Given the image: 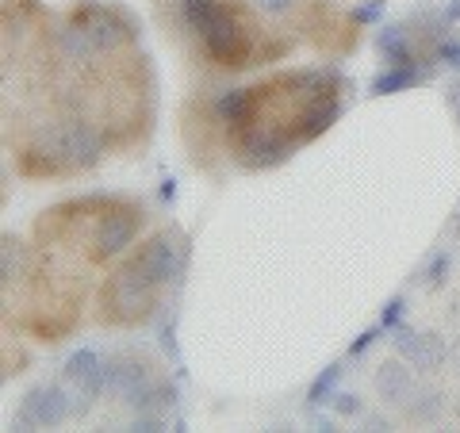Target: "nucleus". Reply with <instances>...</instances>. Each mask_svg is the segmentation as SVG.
Returning a JSON list of instances; mask_svg holds the SVG:
<instances>
[{
    "label": "nucleus",
    "mask_w": 460,
    "mask_h": 433,
    "mask_svg": "<svg viewBox=\"0 0 460 433\" xmlns=\"http://www.w3.org/2000/svg\"><path fill=\"white\" fill-rule=\"evenodd\" d=\"M157 287L146 272L135 265V257H127L108 277V284L100 287V323L108 326H142L154 319V311L162 307L157 303Z\"/></svg>",
    "instance_id": "obj_1"
},
{
    "label": "nucleus",
    "mask_w": 460,
    "mask_h": 433,
    "mask_svg": "<svg viewBox=\"0 0 460 433\" xmlns=\"http://www.w3.org/2000/svg\"><path fill=\"white\" fill-rule=\"evenodd\" d=\"M199 47H204L208 62L223 66V69H246L257 62V42H253V27L246 23L238 8L223 4V12L215 16V23L199 35Z\"/></svg>",
    "instance_id": "obj_2"
},
{
    "label": "nucleus",
    "mask_w": 460,
    "mask_h": 433,
    "mask_svg": "<svg viewBox=\"0 0 460 433\" xmlns=\"http://www.w3.org/2000/svg\"><path fill=\"white\" fill-rule=\"evenodd\" d=\"M142 208L131 199H111L104 211H96V226H93V257L96 261H108V257H119L135 245L138 230H142Z\"/></svg>",
    "instance_id": "obj_3"
},
{
    "label": "nucleus",
    "mask_w": 460,
    "mask_h": 433,
    "mask_svg": "<svg viewBox=\"0 0 460 433\" xmlns=\"http://www.w3.org/2000/svg\"><path fill=\"white\" fill-rule=\"evenodd\" d=\"M69 16H74L84 31L96 39V47L104 54H115L123 47H131L138 42V27L131 20V12L115 8V4H96V0H77L74 8H69Z\"/></svg>",
    "instance_id": "obj_4"
},
{
    "label": "nucleus",
    "mask_w": 460,
    "mask_h": 433,
    "mask_svg": "<svg viewBox=\"0 0 460 433\" xmlns=\"http://www.w3.org/2000/svg\"><path fill=\"white\" fill-rule=\"evenodd\" d=\"M108 154V142L96 127L84 119V115H66L62 127H58V157L66 165V177L69 172H89L104 162Z\"/></svg>",
    "instance_id": "obj_5"
},
{
    "label": "nucleus",
    "mask_w": 460,
    "mask_h": 433,
    "mask_svg": "<svg viewBox=\"0 0 460 433\" xmlns=\"http://www.w3.org/2000/svg\"><path fill=\"white\" fill-rule=\"evenodd\" d=\"M131 257L157 287H169V284H177L181 272H184V261H189V242H184L177 230H157V234H150L146 242L138 245V253H131Z\"/></svg>",
    "instance_id": "obj_6"
},
{
    "label": "nucleus",
    "mask_w": 460,
    "mask_h": 433,
    "mask_svg": "<svg viewBox=\"0 0 460 433\" xmlns=\"http://www.w3.org/2000/svg\"><path fill=\"white\" fill-rule=\"evenodd\" d=\"M66 418H74V399H69V384H35L31 392L23 395L16 418H12V429H54L62 426Z\"/></svg>",
    "instance_id": "obj_7"
},
{
    "label": "nucleus",
    "mask_w": 460,
    "mask_h": 433,
    "mask_svg": "<svg viewBox=\"0 0 460 433\" xmlns=\"http://www.w3.org/2000/svg\"><path fill=\"white\" fill-rule=\"evenodd\" d=\"M230 138H234V154L246 169H272V165L288 162L299 146L280 127H261V123H250L246 131H234Z\"/></svg>",
    "instance_id": "obj_8"
},
{
    "label": "nucleus",
    "mask_w": 460,
    "mask_h": 433,
    "mask_svg": "<svg viewBox=\"0 0 460 433\" xmlns=\"http://www.w3.org/2000/svg\"><path fill=\"white\" fill-rule=\"evenodd\" d=\"M341 93L345 89H326L319 96L304 100L299 111H296V119H292V127H288V135H292L299 146H304V142H311V138H319L323 131H330V127L341 119V111H345Z\"/></svg>",
    "instance_id": "obj_9"
},
{
    "label": "nucleus",
    "mask_w": 460,
    "mask_h": 433,
    "mask_svg": "<svg viewBox=\"0 0 460 433\" xmlns=\"http://www.w3.org/2000/svg\"><path fill=\"white\" fill-rule=\"evenodd\" d=\"M392 349H395V357H402L419 372H438L441 365H449V345H445V338L434 334V330H402V326H395Z\"/></svg>",
    "instance_id": "obj_10"
},
{
    "label": "nucleus",
    "mask_w": 460,
    "mask_h": 433,
    "mask_svg": "<svg viewBox=\"0 0 460 433\" xmlns=\"http://www.w3.org/2000/svg\"><path fill=\"white\" fill-rule=\"evenodd\" d=\"M154 376H150V365L142 360L138 353H111L104 360V392L115 399H131L135 392H142Z\"/></svg>",
    "instance_id": "obj_11"
},
{
    "label": "nucleus",
    "mask_w": 460,
    "mask_h": 433,
    "mask_svg": "<svg viewBox=\"0 0 460 433\" xmlns=\"http://www.w3.org/2000/svg\"><path fill=\"white\" fill-rule=\"evenodd\" d=\"M62 380L77 392H89V395H104V360H100L96 349H77L66 357L62 365Z\"/></svg>",
    "instance_id": "obj_12"
},
{
    "label": "nucleus",
    "mask_w": 460,
    "mask_h": 433,
    "mask_svg": "<svg viewBox=\"0 0 460 433\" xmlns=\"http://www.w3.org/2000/svg\"><path fill=\"white\" fill-rule=\"evenodd\" d=\"M429 77H434V62H429V57H419V62H411V66H387L384 74L372 77L368 96H392L402 89H414V84H422Z\"/></svg>",
    "instance_id": "obj_13"
},
{
    "label": "nucleus",
    "mask_w": 460,
    "mask_h": 433,
    "mask_svg": "<svg viewBox=\"0 0 460 433\" xmlns=\"http://www.w3.org/2000/svg\"><path fill=\"white\" fill-rule=\"evenodd\" d=\"M257 111V89H223L215 100V119H219L230 135L246 131Z\"/></svg>",
    "instance_id": "obj_14"
},
{
    "label": "nucleus",
    "mask_w": 460,
    "mask_h": 433,
    "mask_svg": "<svg viewBox=\"0 0 460 433\" xmlns=\"http://www.w3.org/2000/svg\"><path fill=\"white\" fill-rule=\"evenodd\" d=\"M54 47H58V54H62L66 62H81V66H93L96 57L104 54V50L96 47V39L84 31V27L74 16H66V23L54 31Z\"/></svg>",
    "instance_id": "obj_15"
},
{
    "label": "nucleus",
    "mask_w": 460,
    "mask_h": 433,
    "mask_svg": "<svg viewBox=\"0 0 460 433\" xmlns=\"http://www.w3.org/2000/svg\"><path fill=\"white\" fill-rule=\"evenodd\" d=\"M27 277H31V250L16 234H4L0 238V287H4V296Z\"/></svg>",
    "instance_id": "obj_16"
},
{
    "label": "nucleus",
    "mask_w": 460,
    "mask_h": 433,
    "mask_svg": "<svg viewBox=\"0 0 460 433\" xmlns=\"http://www.w3.org/2000/svg\"><path fill=\"white\" fill-rule=\"evenodd\" d=\"M376 50L384 54V62L387 66H411V62H419V50H414V42H411V27L407 23H387L376 31Z\"/></svg>",
    "instance_id": "obj_17"
},
{
    "label": "nucleus",
    "mask_w": 460,
    "mask_h": 433,
    "mask_svg": "<svg viewBox=\"0 0 460 433\" xmlns=\"http://www.w3.org/2000/svg\"><path fill=\"white\" fill-rule=\"evenodd\" d=\"M376 392H380L384 402H392V407H402V402L411 399L414 376H411V368L402 365V357L399 360H384V365L376 368Z\"/></svg>",
    "instance_id": "obj_18"
},
{
    "label": "nucleus",
    "mask_w": 460,
    "mask_h": 433,
    "mask_svg": "<svg viewBox=\"0 0 460 433\" xmlns=\"http://www.w3.org/2000/svg\"><path fill=\"white\" fill-rule=\"evenodd\" d=\"M177 402H181L177 384L150 380L142 392H135L131 399H127V407H131L135 414H169V411H177Z\"/></svg>",
    "instance_id": "obj_19"
},
{
    "label": "nucleus",
    "mask_w": 460,
    "mask_h": 433,
    "mask_svg": "<svg viewBox=\"0 0 460 433\" xmlns=\"http://www.w3.org/2000/svg\"><path fill=\"white\" fill-rule=\"evenodd\" d=\"M407 407V418L419 426H429L438 422V418L445 414V392H438V387H414L411 399L402 402Z\"/></svg>",
    "instance_id": "obj_20"
},
{
    "label": "nucleus",
    "mask_w": 460,
    "mask_h": 433,
    "mask_svg": "<svg viewBox=\"0 0 460 433\" xmlns=\"http://www.w3.org/2000/svg\"><path fill=\"white\" fill-rule=\"evenodd\" d=\"M341 365L338 360H330V365L319 372V376L311 380V387H307V407H323V402H330V395H334V387H338V380H341Z\"/></svg>",
    "instance_id": "obj_21"
},
{
    "label": "nucleus",
    "mask_w": 460,
    "mask_h": 433,
    "mask_svg": "<svg viewBox=\"0 0 460 433\" xmlns=\"http://www.w3.org/2000/svg\"><path fill=\"white\" fill-rule=\"evenodd\" d=\"M449 269H453V257H449V250H438V253L426 261V269L419 272V277H422V284L429 287V292H438V287L445 284V277H449Z\"/></svg>",
    "instance_id": "obj_22"
},
{
    "label": "nucleus",
    "mask_w": 460,
    "mask_h": 433,
    "mask_svg": "<svg viewBox=\"0 0 460 433\" xmlns=\"http://www.w3.org/2000/svg\"><path fill=\"white\" fill-rule=\"evenodd\" d=\"M330 411H334L338 418H361L365 414V402L357 392H334L330 395Z\"/></svg>",
    "instance_id": "obj_23"
},
{
    "label": "nucleus",
    "mask_w": 460,
    "mask_h": 433,
    "mask_svg": "<svg viewBox=\"0 0 460 433\" xmlns=\"http://www.w3.org/2000/svg\"><path fill=\"white\" fill-rule=\"evenodd\" d=\"M434 62L449 66V69H460V39H453V35L438 39L434 42Z\"/></svg>",
    "instance_id": "obj_24"
},
{
    "label": "nucleus",
    "mask_w": 460,
    "mask_h": 433,
    "mask_svg": "<svg viewBox=\"0 0 460 433\" xmlns=\"http://www.w3.org/2000/svg\"><path fill=\"white\" fill-rule=\"evenodd\" d=\"M402 314H407V296H392L380 307V326L384 330H395L399 323H402Z\"/></svg>",
    "instance_id": "obj_25"
},
{
    "label": "nucleus",
    "mask_w": 460,
    "mask_h": 433,
    "mask_svg": "<svg viewBox=\"0 0 460 433\" xmlns=\"http://www.w3.org/2000/svg\"><path fill=\"white\" fill-rule=\"evenodd\" d=\"M384 8H387V0H365V4H357L349 12V23H380Z\"/></svg>",
    "instance_id": "obj_26"
},
{
    "label": "nucleus",
    "mask_w": 460,
    "mask_h": 433,
    "mask_svg": "<svg viewBox=\"0 0 460 433\" xmlns=\"http://www.w3.org/2000/svg\"><path fill=\"white\" fill-rule=\"evenodd\" d=\"M162 349H165V357L172 360V365L184 368V357H181V345H177V319H169L162 326Z\"/></svg>",
    "instance_id": "obj_27"
},
{
    "label": "nucleus",
    "mask_w": 460,
    "mask_h": 433,
    "mask_svg": "<svg viewBox=\"0 0 460 433\" xmlns=\"http://www.w3.org/2000/svg\"><path fill=\"white\" fill-rule=\"evenodd\" d=\"M250 4L261 12V16H272V20H280V16H288L299 0H250Z\"/></svg>",
    "instance_id": "obj_28"
},
{
    "label": "nucleus",
    "mask_w": 460,
    "mask_h": 433,
    "mask_svg": "<svg viewBox=\"0 0 460 433\" xmlns=\"http://www.w3.org/2000/svg\"><path fill=\"white\" fill-rule=\"evenodd\" d=\"M131 429L135 433H162V429H169V422H165V414H135Z\"/></svg>",
    "instance_id": "obj_29"
},
{
    "label": "nucleus",
    "mask_w": 460,
    "mask_h": 433,
    "mask_svg": "<svg viewBox=\"0 0 460 433\" xmlns=\"http://www.w3.org/2000/svg\"><path fill=\"white\" fill-rule=\"evenodd\" d=\"M384 334V326L376 323V326H368V330H361V334H357L353 341H349V357H361V353H368V345L376 341Z\"/></svg>",
    "instance_id": "obj_30"
},
{
    "label": "nucleus",
    "mask_w": 460,
    "mask_h": 433,
    "mask_svg": "<svg viewBox=\"0 0 460 433\" xmlns=\"http://www.w3.org/2000/svg\"><path fill=\"white\" fill-rule=\"evenodd\" d=\"M361 426L368 433H387V429H392V418H384V414H361Z\"/></svg>",
    "instance_id": "obj_31"
},
{
    "label": "nucleus",
    "mask_w": 460,
    "mask_h": 433,
    "mask_svg": "<svg viewBox=\"0 0 460 433\" xmlns=\"http://www.w3.org/2000/svg\"><path fill=\"white\" fill-rule=\"evenodd\" d=\"M157 192H162L165 204H177V181H172V177H165V181H162V189H157Z\"/></svg>",
    "instance_id": "obj_32"
},
{
    "label": "nucleus",
    "mask_w": 460,
    "mask_h": 433,
    "mask_svg": "<svg viewBox=\"0 0 460 433\" xmlns=\"http://www.w3.org/2000/svg\"><path fill=\"white\" fill-rule=\"evenodd\" d=\"M311 426H314V429H323V433H334V418L314 414V407H311Z\"/></svg>",
    "instance_id": "obj_33"
},
{
    "label": "nucleus",
    "mask_w": 460,
    "mask_h": 433,
    "mask_svg": "<svg viewBox=\"0 0 460 433\" xmlns=\"http://www.w3.org/2000/svg\"><path fill=\"white\" fill-rule=\"evenodd\" d=\"M441 16H445V23H449V27H453V23H460V0H449Z\"/></svg>",
    "instance_id": "obj_34"
},
{
    "label": "nucleus",
    "mask_w": 460,
    "mask_h": 433,
    "mask_svg": "<svg viewBox=\"0 0 460 433\" xmlns=\"http://www.w3.org/2000/svg\"><path fill=\"white\" fill-rule=\"evenodd\" d=\"M456 238H460V219H456Z\"/></svg>",
    "instance_id": "obj_35"
},
{
    "label": "nucleus",
    "mask_w": 460,
    "mask_h": 433,
    "mask_svg": "<svg viewBox=\"0 0 460 433\" xmlns=\"http://www.w3.org/2000/svg\"><path fill=\"white\" fill-rule=\"evenodd\" d=\"M456 418H460V399H456Z\"/></svg>",
    "instance_id": "obj_36"
},
{
    "label": "nucleus",
    "mask_w": 460,
    "mask_h": 433,
    "mask_svg": "<svg viewBox=\"0 0 460 433\" xmlns=\"http://www.w3.org/2000/svg\"><path fill=\"white\" fill-rule=\"evenodd\" d=\"M456 123H460V104H456Z\"/></svg>",
    "instance_id": "obj_37"
}]
</instances>
